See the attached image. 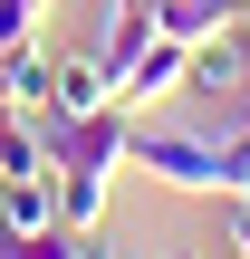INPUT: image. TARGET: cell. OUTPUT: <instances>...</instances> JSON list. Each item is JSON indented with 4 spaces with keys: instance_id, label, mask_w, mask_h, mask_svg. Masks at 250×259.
Returning <instances> with one entry per match:
<instances>
[{
    "instance_id": "cell-1",
    "label": "cell",
    "mask_w": 250,
    "mask_h": 259,
    "mask_svg": "<svg viewBox=\"0 0 250 259\" xmlns=\"http://www.w3.org/2000/svg\"><path fill=\"white\" fill-rule=\"evenodd\" d=\"M125 163H135L145 183H164V192H231V183H222V135H193V125H145V115H135Z\"/></svg>"
},
{
    "instance_id": "cell-2",
    "label": "cell",
    "mask_w": 250,
    "mask_h": 259,
    "mask_svg": "<svg viewBox=\"0 0 250 259\" xmlns=\"http://www.w3.org/2000/svg\"><path fill=\"white\" fill-rule=\"evenodd\" d=\"M183 67H193V48L154 29V38H145V58H135V67L116 77V106H135V115H145V106H164V96H183Z\"/></svg>"
},
{
    "instance_id": "cell-3",
    "label": "cell",
    "mask_w": 250,
    "mask_h": 259,
    "mask_svg": "<svg viewBox=\"0 0 250 259\" xmlns=\"http://www.w3.org/2000/svg\"><path fill=\"white\" fill-rule=\"evenodd\" d=\"M183 96H250V48H241V29H222V38H202V48H193Z\"/></svg>"
},
{
    "instance_id": "cell-4",
    "label": "cell",
    "mask_w": 250,
    "mask_h": 259,
    "mask_svg": "<svg viewBox=\"0 0 250 259\" xmlns=\"http://www.w3.org/2000/svg\"><path fill=\"white\" fill-rule=\"evenodd\" d=\"M48 96H58V58H48L39 38H29V48H10V58H0V106H19V115H39Z\"/></svg>"
},
{
    "instance_id": "cell-5",
    "label": "cell",
    "mask_w": 250,
    "mask_h": 259,
    "mask_svg": "<svg viewBox=\"0 0 250 259\" xmlns=\"http://www.w3.org/2000/svg\"><path fill=\"white\" fill-rule=\"evenodd\" d=\"M58 115H96V106H116V87H106V58L87 48V58H58V96H48Z\"/></svg>"
},
{
    "instance_id": "cell-6",
    "label": "cell",
    "mask_w": 250,
    "mask_h": 259,
    "mask_svg": "<svg viewBox=\"0 0 250 259\" xmlns=\"http://www.w3.org/2000/svg\"><path fill=\"white\" fill-rule=\"evenodd\" d=\"M48 221H58V183H48V173L0 183V231H19V240H29V231H48Z\"/></svg>"
},
{
    "instance_id": "cell-7",
    "label": "cell",
    "mask_w": 250,
    "mask_h": 259,
    "mask_svg": "<svg viewBox=\"0 0 250 259\" xmlns=\"http://www.w3.org/2000/svg\"><path fill=\"white\" fill-rule=\"evenodd\" d=\"M106 192H116V173H58V221L67 231H106Z\"/></svg>"
},
{
    "instance_id": "cell-8",
    "label": "cell",
    "mask_w": 250,
    "mask_h": 259,
    "mask_svg": "<svg viewBox=\"0 0 250 259\" xmlns=\"http://www.w3.org/2000/svg\"><path fill=\"white\" fill-rule=\"evenodd\" d=\"M154 19H164V38L202 48V38H222V29H231V0H154Z\"/></svg>"
},
{
    "instance_id": "cell-9",
    "label": "cell",
    "mask_w": 250,
    "mask_h": 259,
    "mask_svg": "<svg viewBox=\"0 0 250 259\" xmlns=\"http://www.w3.org/2000/svg\"><path fill=\"white\" fill-rule=\"evenodd\" d=\"M39 10H48V0H0V58L39 38Z\"/></svg>"
},
{
    "instance_id": "cell-10",
    "label": "cell",
    "mask_w": 250,
    "mask_h": 259,
    "mask_svg": "<svg viewBox=\"0 0 250 259\" xmlns=\"http://www.w3.org/2000/svg\"><path fill=\"white\" fill-rule=\"evenodd\" d=\"M10 259H77V231L48 221V231H29V240H10Z\"/></svg>"
},
{
    "instance_id": "cell-11",
    "label": "cell",
    "mask_w": 250,
    "mask_h": 259,
    "mask_svg": "<svg viewBox=\"0 0 250 259\" xmlns=\"http://www.w3.org/2000/svg\"><path fill=\"white\" fill-rule=\"evenodd\" d=\"M222 183H231V192H250V125H231V135H222Z\"/></svg>"
},
{
    "instance_id": "cell-12",
    "label": "cell",
    "mask_w": 250,
    "mask_h": 259,
    "mask_svg": "<svg viewBox=\"0 0 250 259\" xmlns=\"http://www.w3.org/2000/svg\"><path fill=\"white\" fill-rule=\"evenodd\" d=\"M222 250L250 259V192H222Z\"/></svg>"
},
{
    "instance_id": "cell-13",
    "label": "cell",
    "mask_w": 250,
    "mask_h": 259,
    "mask_svg": "<svg viewBox=\"0 0 250 259\" xmlns=\"http://www.w3.org/2000/svg\"><path fill=\"white\" fill-rule=\"evenodd\" d=\"M77 259H116V240L106 231H77Z\"/></svg>"
},
{
    "instance_id": "cell-14",
    "label": "cell",
    "mask_w": 250,
    "mask_h": 259,
    "mask_svg": "<svg viewBox=\"0 0 250 259\" xmlns=\"http://www.w3.org/2000/svg\"><path fill=\"white\" fill-rule=\"evenodd\" d=\"M231 29H241V48H250V0H231Z\"/></svg>"
},
{
    "instance_id": "cell-15",
    "label": "cell",
    "mask_w": 250,
    "mask_h": 259,
    "mask_svg": "<svg viewBox=\"0 0 250 259\" xmlns=\"http://www.w3.org/2000/svg\"><path fill=\"white\" fill-rule=\"evenodd\" d=\"M241 125H250V96H241Z\"/></svg>"
}]
</instances>
